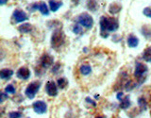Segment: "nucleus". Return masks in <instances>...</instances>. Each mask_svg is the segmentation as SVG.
<instances>
[{
	"label": "nucleus",
	"instance_id": "f257e3e1",
	"mask_svg": "<svg viewBox=\"0 0 151 118\" xmlns=\"http://www.w3.org/2000/svg\"><path fill=\"white\" fill-rule=\"evenodd\" d=\"M119 27V23L117 19L112 17L102 16L100 18V35L103 38L109 36L107 31H116Z\"/></svg>",
	"mask_w": 151,
	"mask_h": 118
},
{
	"label": "nucleus",
	"instance_id": "f03ea898",
	"mask_svg": "<svg viewBox=\"0 0 151 118\" xmlns=\"http://www.w3.org/2000/svg\"><path fill=\"white\" fill-rule=\"evenodd\" d=\"M65 42V35L61 30H57L53 32L51 36V46L53 48H59L64 44Z\"/></svg>",
	"mask_w": 151,
	"mask_h": 118
},
{
	"label": "nucleus",
	"instance_id": "7ed1b4c3",
	"mask_svg": "<svg viewBox=\"0 0 151 118\" xmlns=\"http://www.w3.org/2000/svg\"><path fill=\"white\" fill-rule=\"evenodd\" d=\"M77 20H78V24L81 27H84L86 28H92L93 27V19L87 12H83L81 14H79V15L78 16V18H77Z\"/></svg>",
	"mask_w": 151,
	"mask_h": 118
},
{
	"label": "nucleus",
	"instance_id": "20e7f679",
	"mask_svg": "<svg viewBox=\"0 0 151 118\" xmlns=\"http://www.w3.org/2000/svg\"><path fill=\"white\" fill-rule=\"evenodd\" d=\"M40 86H41V82L40 81H34V82H31L27 85V87L26 89V96L28 97V98H34L37 92L39 91L40 89Z\"/></svg>",
	"mask_w": 151,
	"mask_h": 118
},
{
	"label": "nucleus",
	"instance_id": "39448f33",
	"mask_svg": "<svg viewBox=\"0 0 151 118\" xmlns=\"http://www.w3.org/2000/svg\"><path fill=\"white\" fill-rule=\"evenodd\" d=\"M147 66L142 63H137L135 65V70H134V76L137 78H141L144 77V75L147 72Z\"/></svg>",
	"mask_w": 151,
	"mask_h": 118
},
{
	"label": "nucleus",
	"instance_id": "423d86ee",
	"mask_svg": "<svg viewBox=\"0 0 151 118\" xmlns=\"http://www.w3.org/2000/svg\"><path fill=\"white\" fill-rule=\"evenodd\" d=\"M45 92L49 96H56L57 94H58V87H57V84L54 81H52V80L47 81L45 84Z\"/></svg>",
	"mask_w": 151,
	"mask_h": 118
},
{
	"label": "nucleus",
	"instance_id": "0eeeda50",
	"mask_svg": "<svg viewBox=\"0 0 151 118\" xmlns=\"http://www.w3.org/2000/svg\"><path fill=\"white\" fill-rule=\"evenodd\" d=\"M12 16H13L14 21H15L16 23H22V22L26 21L28 19L27 14L24 11H22V9H15V11L13 12Z\"/></svg>",
	"mask_w": 151,
	"mask_h": 118
},
{
	"label": "nucleus",
	"instance_id": "6e6552de",
	"mask_svg": "<svg viewBox=\"0 0 151 118\" xmlns=\"http://www.w3.org/2000/svg\"><path fill=\"white\" fill-rule=\"evenodd\" d=\"M33 109H34L35 112L39 113V114H42V113L46 112L47 106H46L45 102L42 101V100H38L33 103Z\"/></svg>",
	"mask_w": 151,
	"mask_h": 118
},
{
	"label": "nucleus",
	"instance_id": "1a4fd4ad",
	"mask_svg": "<svg viewBox=\"0 0 151 118\" xmlns=\"http://www.w3.org/2000/svg\"><path fill=\"white\" fill-rule=\"evenodd\" d=\"M54 63L53 57L50 56L49 54H44L41 58V65L45 68H48Z\"/></svg>",
	"mask_w": 151,
	"mask_h": 118
},
{
	"label": "nucleus",
	"instance_id": "9d476101",
	"mask_svg": "<svg viewBox=\"0 0 151 118\" xmlns=\"http://www.w3.org/2000/svg\"><path fill=\"white\" fill-rule=\"evenodd\" d=\"M16 76H17V78H19L20 79L27 80L30 77V71L27 67H25V66H24V67H21L18 69V71L16 72Z\"/></svg>",
	"mask_w": 151,
	"mask_h": 118
},
{
	"label": "nucleus",
	"instance_id": "9b49d317",
	"mask_svg": "<svg viewBox=\"0 0 151 118\" xmlns=\"http://www.w3.org/2000/svg\"><path fill=\"white\" fill-rule=\"evenodd\" d=\"M139 45V39L136 36H134L133 34H130L127 37V45L131 48H134V47H137Z\"/></svg>",
	"mask_w": 151,
	"mask_h": 118
},
{
	"label": "nucleus",
	"instance_id": "f8f14e48",
	"mask_svg": "<svg viewBox=\"0 0 151 118\" xmlns=\"http://www.w3.org/2000/svg\"><path fill=\"white\" fill-rule=\"evenodd\" d=\"M13 75V71L12 69L9 68H4L0 71V78L2 79H9L12 77Z\"/></svg>",
	"mask_w": 151,
	"mask_h": 118
},
{
	"label": "nucleus",
	"instance_id": "ddd939ff",
	"mask_svg": "<svg viewBox=\"0 0 151 118\" xmlns=\"http://www.w3.org/2000/svg\"><path fill=\"white\" fill-rule=\"evenodd\" d=\"M122 9V6H121V4L119 3H111L110 5V7H109V12L111 13V14H116L118 13Z\"/></svg>",
	"mask_w": 151,
	"mask_h": 118
},
{
	"label": "nucleus",
	"instance_id": "4468645a",
	"mask_svg": "<svg viewBox=\"0 0 151 118\" xmlns=\"http://www.w3.org/2000/svg\"><path fill=\"white\" fill-rule=\"evenodd\" d=\"M38 9L42 15H49V9L47 7V5L45 2H39L38 3Z\"/></svg>",
	"mask_w": 151,
	"mask_h": 118
},
{
	"label": "nucleus",
	"instance_id": "2eb2a0df",
	"mask_svg": "<svg viewBox=\"0 0 151 118\" xmlns=\"http://www.w3.org/2000/svg\"><path fill=\"white\" fill-rule=\"evenodd\" d=\"M87 9L90 12H96L98 9V3L96 0H88L87 1Z\"/></svg>",
	"mask_w": 151,
	"mask_h": 118
},
{
	"label": "nucleus",
	"instance_id": "dca6fc26",
	"mask_svg": "<svg viewBox=\"0 0 151 118\" xmlns=\"http://www.w3.org/2000/svg\"><path fill=\"white\" fill-rule=\"evenodd\" d=\"M18 30L21 33H29L32 30V26L28 23H25V24H23V25H21L20 27H19Z\"/></svg>",
	"mask_w": 151,
	"mask_h": 118
},
{
	"label": "nucleus",
	"instance_id": "f3484780",
	"mask_svg": "<svg viewBox=\"0 0 151 118\" xmlns=\"http://www.w3.org/2000/svg\"><path fill=\"white\" fill-rule=\"evenodd\" d=\"M79 72L83 76H88L92 72V67L89 64H82L79 68Z\"/></svg>",
	"mask_w": 151,
	"mask_h": 118
},
{
	"label": "nucleus",
	"instance_id": "a211bd4d",
	"mask_svg": "<svg viewBox=\"0 0 151 118\" xmlns=\"http://www.w3.org/2000/svg\"><path fill=\"white\" fill-rule=\"evenodd\" d=\"M141 31H142V34H143L146 39L151 38V26H148V25L143 26Z\"/></svg>",
	"mask_w": 151,
	"mask_h": 118
},
{
	"label": "nucleus",
	"instance_id": "6ab92c4d",
	"mask_svg": "<svg viewBox=\"0 0 151 118\" xmlns=\"http://www.w3.org/2000/svg\"><path fill=\"white\" fill-rule=\"evenodd\" d=\"M61 5H63V3H61V2H57V1H54V0H50V1H49L50 9L53 12L58 11V9L61 7Z\"/></svg>",
	"mask_w": 151,
	"mask_h": 118
},
{
	"label": "nucleus",
	"instance_id": "aec40b11",
	"mask_svg": "<svg viewBox=\"0 0 151 118\" xmlns=\"http://www.w3.org/2000/svg\"><path fill=\"white\" fill-rule=\"evenodd\" d=\"M130 106V99L129 96H126L125 98H123L120 103V108L123 110H127V108Z\"/></svg>",
	"mask_w": 151,
	"mask_h": 118
},
{
	"label": "nucleus",
	"instance_id": "412c9836",
	"mask_svg": "<svg viewBox=\"0 0 151 118\" xmlns=\"http://www.w3.org/2000/svg\"><path fill=\"white\" fill-rule=\"evenodd\" d=\"M143 59L145 60V61H148L150 63L151 61V46L150 47H147L143 53Z\"/></svg>",
	"mask_w": 151,
	"mask_h": 118
},
{
	"label": "nucleus",
	"instance_id": "4be33fe9",
	"mask_svg": "<svg viewBox=\"0 0 151 118\" xmlns=\"http://www.w3.org/2000/svg\"><path fill=\"white\" fill-rule=\"evenodd\" d=\"M57 83H58V86L60 89H64L68 85V80L66 78H60L58 79V82H57Z\"/></svg>",
	"mask_w": 151,
	"mask_h": 118
},
{
	"label": "nucleus",
	"instance_id": "5701e85b",
	"mask_svg": "<svg viewBox=\"0 0 151 118\" xmlns=\"http://www.w3.org/2000/svg\"><path fill=\"white\" fill-rule=\"evenodd\" d=\"M138 103H139V106L142 110H146V107H147V104H146V100L144 97H140L138 99Z\"/></svg>",
	"mask_w": 151,
	"mask_h": 118
},
{
	"label": "nucleus",
	"instance_id": "b1692460",
	"mask_svg": "<svg viewBox=\"0 0 151 118\" xmlns=\"http://www.w3.org/2000/svg\"><path fill=\"white\" fill-rule=\"evenodd\" d=\"M15 91H16L15 87H14L12 84H9L6 86V88H5V92H6L7 94H14Z\"/></svg>",
	"mask_w": 151,
	"mask_h": 118
},
{
	"label": "nucleus",
	"instance_id": "393cba45",
	"mask_svg": "<svg viewBox=\"0 0 151 118\" xmlns=\"http://www.w3.org/2000/svg\"><path fill=\"white\" fill-rule=\"evenodd\" d=\"M73 32L75 33L76 35H79L82 33V27L78 26V25H76L73 27Z\"/></svg>",
	"mask_w": 151,
	"mask_h": 118
},
{
	"label": "nucleus",
	"instance_id": "a878e982",
	"mask_svg": "<svg viewBox=\"0 0 151 118\" xmlns=\"http://www.w3.org/2000/svg\"><path fill=\"white\" fill-rule=\"evenodd\" d=\"M22 113L20 112H12L9 113V118H20Z\"/></svg>",
	"mask_w": 151,
	"mask_h": 118
},
{
	"label": "nucleus",
	"instance_id": "bb28decb",
	"mask_svg": "<svg viewBox=\"0 0 151 118\" xmlns=\"http://www.w3.org/2000/svg\"><path fill=\"white\" fill-rule=\"evenodd\" d=\"M143 13H144V15H145L146 17L151 18V8L150 7L145 8L144 11H143Z\"/></svg>",
	"mask_w": 151,
	"mask_h": 118
},
{
	"label": "nucleus",
	"instance_id": "cd10ccee",
	"mask_svg": "<svg viewBox=\"0 0 151 118\" xmlns=\"http://www.w3.org/2000/svg\"><path fill=\"white\" fill-rule=\"evenodd\" d=\"M60 63H56L55 66H54V68L52 69V72H53L54 74H57V71H58V70L60 69Z\"/></svg>",
	"mask_w": 151,
	"mask_h": 118
},
{
	"label": "nucleus",
	"instance_id": "c85d7f7f",
	"mask_svg": "<svg viewBox=\"0 0 151 118\" xmlns=\"http://www.w3.org/2000/svg\"><path fill=\"white\" fill-rule=\"evenodd\" d=\"M6 98H8V96H6V94H5L3 92H2L1 94H0V102L2 103Z\"/></svg>",
	"mask_w": 151,
	"mask_h": 118
},
{
	"label": "nucleus",
	"instance_id": "c756f323",
	"mask_svg": "<svg viewBox=\"0 0 151 118\" xmlns=\"http://www.w3.org/2000/svg\"><path fill=\"white\" fill-rule=\"evenodd\" d=\"M86 101H87V102H89L90 104H92L93 106H96V103L94 102V101L93 100V99L90 98V97H87V98H86Z\"/></svg>",
	"mask_w": 151,
	"mask_h": 118
},
{
	"label": "nucleus",
	"instance_id": "7c9ffc66",
	"mask_svg": "<svg viewBox=\"0 0 151 118\" xmlns=\"http://www.w3.org/2000/svg\"><path fill=\"white\" fill-rule=\"evenodd\" d=\"M122 96H123V93H122V92H120V93H118V94H117V98L119 99V100H121Z\"/></svg>",
	"mask_w": 151,
	"mask_h": 118
},
{
	"label": "nucleus",
	"instance_id": "2f4dec72",
	"mask_svg": "<svg viewBox=\"0 0 151 118\" xmlns=\"http://www.w3.org/2000/svg\"><path fill=\"white\" fill-rule=\"evenodd\" d=\"M7 2H8V0H0V4H1L2 6H3V5L6 4Z\"/></svg>",
	"mask_w": 151,
	"mask_h": 118
},
{
	"label": "nucleus",
	"instance_id": "473e14b6",
	"mask_svg": "<svg viewBox=\"0 0 151 118\" xmlns=\"http://www.w3.org/2000/svg\"><path fill=\"white\" fill-rule=\"evenodd\" d=\"M79 1H80V0H72V2L76 5V6H77V5L79 3Z\"/></svg>",
	"mask_w": 151,
	"mask_h": 118
},
{
	"label": "nucleus",
	"instance_id": "72a5a7b5",
	"mask_svg": "<svg viewBox=\"0 0 151 118\" xmlns=\"http://www.w3.org/2000/svg\"><path fill=\"white\" fill-rule=\"evenodd\" d=\"M96 118H105L104 116H101V115H98V116H96Z\"/></svg>",
	"mask_w": 151,
	"mask_h": 118
}]
</instances>
